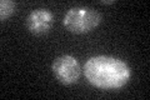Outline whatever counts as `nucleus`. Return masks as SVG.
Returning a JSON list of instances; mask_svg holds the SVG:
<instances>
[{"label":"nucleus","mask_w":150,"mask_h":100,"mask_svg":"<svg viewBox=\"0 0 150 100\" xmlns=\"http://www.w3.org/2000/svg\"><path fill=\"white\" fill-rule=\"evenodd\" d=\"M84 74L93 87L112 90L120 89L130 80L131 71L128 64L112 56H93L84 65Z\"/></svg>","instance_id":"f257e3e1"},{"label":"nucleus","mask_w":150,"mask_h":100,"mask_svg":"<svg viewBox=\"0 0 150 100\" xmlns=\"http://www.w3.org/2000/svg\"><path fill=\"white\" fill-rule=\"evenodd\" d=\"M101 21V15L89 6H75L69 9L63 19L65 29L74 34H85L94 30Z\"/></svg>","instance_id":"f03ea898"},{"label":"nucleus","mask_w":150,"mask_h":100,"mask_svg":"<svg viewBox=\"0 0 150 100\" xmlns=\"http://www.w3.org/2000/svg\"><path fill=\"white\" fill-rule=\"evenodd\" d=\"M51 68L55 78L64 85L75 84L81 74V66L73 55H62L56 58Z\"/></svg>","instance_id":"7ed1b4c3"},{"label":"nucleus","mask_w":150,"mask_h":100,"mask_svg":"<svg viewBox=\"0 0 150 100\" xmlns=\"http://www.w3.org/2000/svg\"><path fill=\"white\" fill-rule=\"evenodd\" d=\"M26 28L31 34L43 35L46 34L54 24V14L48 9L39 8L29 13L25 19Z\"/></svg>","instance_id":"20e7f679"},{"label":"nucleus","mask_w":150,"mask_h":100,"mask_svg":"<svg viewBox=\"0 0 150 100\" xmlns=\"http://www.w3.org/2000/svg\"><path fill=\"white\" fill-rule=\"evenodd\" d=\"M16 9V4L11 0H1L0 1V19L4 21L10 18Z\"/></svg>","instance_id":"39448f33"},{"label":"nucleus","mask_w":150,"mask_h":100,"mask_svg":"<svg viewBox=\"0 0 150 100\" xmlns=\"http://www.w3.org/2000/svg\"><path fill=\"white\" fill-rule=\"evenodd\" d=\"M115 1L114 0H103L101 1V4H114Z\"/></svg>","instance_id":"423d86ee"}]
</instances>
